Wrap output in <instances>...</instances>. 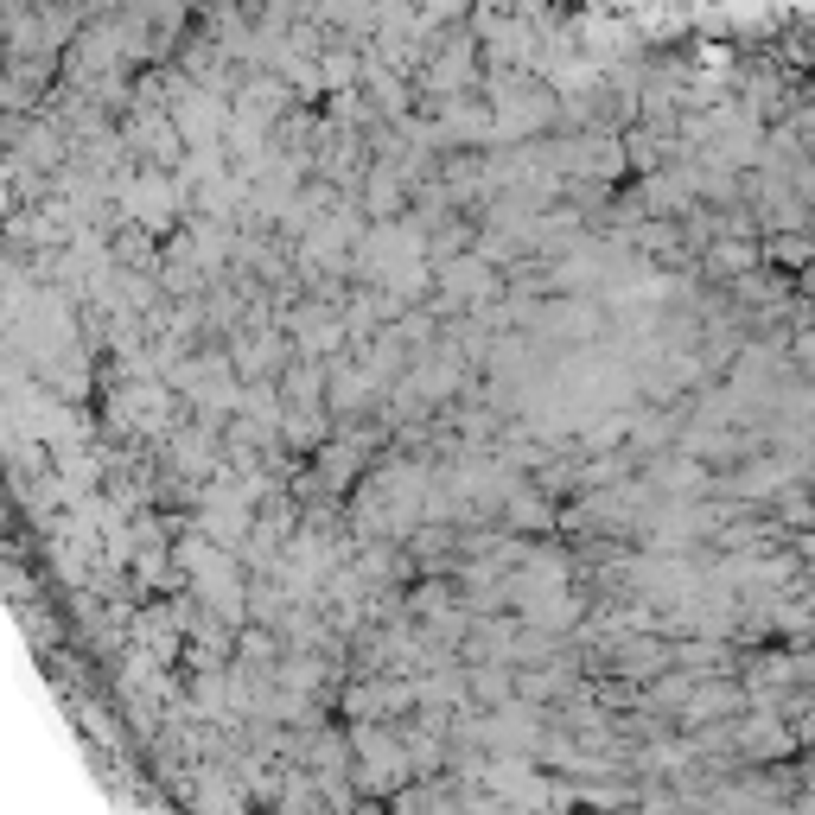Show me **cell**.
Returning <instances> with one entry per match:
<instances>
[{"label":"cell","mask_w":815,"mask_h":815,"mask_svg":"<svg viewBox=\"0 0 815 815\" xmlns=\"http://www.w3.org/2000/svg\"><path fill=\"white\" fill-rule=\"evenodd\" d=\"M809 777H815V765H809Z\"/></svg>","instance_id":"obj_1"}]
</instances>
